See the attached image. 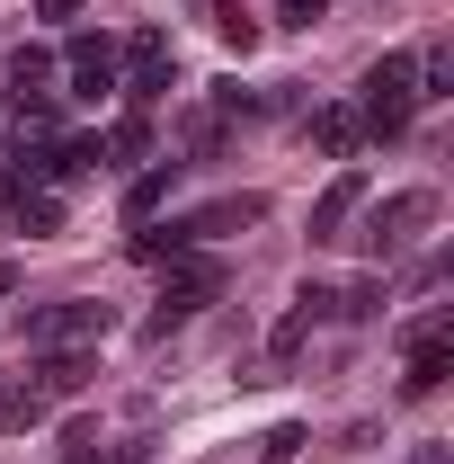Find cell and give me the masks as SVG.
I'll return each instance as SVG.
<instances>
[{
	"instance_id": "cell-11",
	"label": "cell",
	"mask_w": 454,
	"mask_h": 464,
	"mask_svg": "<svg viewBox=\"0 0 454 464\" xmlns=\"http://www.w3.org/2000/svg\"><path fill=\"white\" fill-rule=\"evenodd\" d=\"M45 81H54V54H45V45H9V90H18V99H54Z\"/></svg>"
},
{
	"instance_id": "cell-8",
	"label": "cell",
	"mask_w": 454,
	"mask_h": 464,
	"mask_svg": "<svg viewBox=\"0 0 454 464\" xmlns=\"http://www.w3.org/2000/svg\"><path fill=\"white\" fill-rule=\"evenodd\" d=\"M62 72H71L80 99H99V90H116V45L108 36H71V45H62Z\"/></svg>"
},
{
	"instance_id": "cell-1",
	"label": "cell",
	"mask_w": 454,
	"mask_h": 464,
	"mask_svg": "<svg viewBox=\"0 0 454 464\" xmlns=\"http://www.w3.org/2000/svg\"><path fill=\"white\" fill-rule=\"evenodd\" d=\"M410 116H419V54H383L374 72H365V99H356V125L393 143V134L410 125Z\"/></svg>"
},
{
	"instance_id": "cell-20",
	"label": "cell",
	"mask_w": 454,
	"mask_h": 464,
	"mask_svg": "<svg viewBox=\"0 0 454 464\" xmlns=\"http://www.w3.org/2000/svg\"><path fill=\"white\" fill-rule=\"evenodd\" d=\"M285 9V27H312V18H330V0H277Z\"/></svg>"
},
{
	"instance_id": "cell-21",
	"label": "cell",
	"mask_w": 454,
	"mask_h": 464,
	"mask_svg": "<svg viewBox=\"0 0 454 464\" xmlns=\"http://www.w3.org/2000/svg\"><path fill=\"white\" fill-rule=\"evenodd\" d=\"M71 9H80V0H36V18H71Z\"/></svg>"
},
{
	"instance_id": "cell-14",
	"label": "cell",
	"mask_w": 454,
	"mask_h": 464,
	"mask_svg": "<svg viewBox=\"0 0 454 464\" xmlns=\"http://www.w3.org/2000/svg\"><path fill=\"white\" fill-rule=\"evenodd\" d=\"M170 170H178V161H152V170H143L134 188H125V215H134V224H143V215H152V206L170 197Z\"/></svg>"
},
{
	"instance_id": "cell-16",
	"label": "cell",
	"mask_w": 454,
	"mask_h": 464,
	"mask_svg": "<svg viewBox=\"0 0 454 464\" xmlns=\"http://www.w3.org/2000/svg\"><path fill=\"white\" fill-rule=\"evenodd\" d=\"M9 215H18L27 232H62V197H54V188H36V197H18Z\"/></svg>"
},
{
	"instance_id": "cell-5",
	"label": "cell",
	"mask_w": 454,
	"mask_h": 464,
	"mask_svg": "<svg viewBox=\"0 0 454 464\" xmlns=\"http://www.w3.org/2000/svg\"><path fill=\"white\" fill-rule=\"evenodd\" d=\"M108 331V304H45V313H27V348H80V340H99Z\"/></svg>"
},
{
	"instance_id": "cell-15",
	"label": "cell",
	"mask_w": 454,
	"mask_h": 464,
	"mask_svg": "<svg viewBox=\"0 0 454 464\" xmlns=\"http://www.w3.org/2000/svg\"><path fill=\"white\" fill-rule=\"evenodd\" d=\"M214 27H223V45H232V54H250V45H259V18H250L241 0H214Z\"/></svg>"
},
{
	"instance_id": "cell-9",
	"label": "cell",
	"mask_w": 454,
	"mask_h": 464,
	"mask_svg": "<svg viewBox=\"0 0 454 464\" xmlns=\"http://www.w3.org/2000/svg\"><path fill=\"white\" fill-rule=\"evenodd\" d=\"M268 215V197H214V206H196V215H178L187 241H223V232H250Z\"/></svg>"
},
{
	"instance_id": "cell-10",
	"label": "cell",
	"mask_w": 454,
	"mask_h": 464,
	"mask_svg": "<svg viewBox=\"0 0 454 464\" xmlns=\"http://www.w3.org/2000/svg\"><path fill=\"white\" fill-rule=\"evenodd\" d=\"M312 143H321L330 161H347V152L365 143V125H356V108H312Z\"/></svg>"
},
{
	"instance_id": "cell-2",
	"label": "cell",
	"mask_w": 454,
	"mask_h": 464,
	"mask_svg": "<svg viewBox=\"0 0 454 464\" xmlns=\"http://www.w3.org/2000/svg\"><path fill=\"white\" fill-rule=\"evenodd\" d=\"M223 295V259H205V250H178L170 259V286H161V313L143 322L152 340H170V322H187V313H205Z\"/></svg>"
},
{
	"instance_id": "cell-7",
	"label": "cell",
	"mask_w": 454,
	"mask_h": 464,
	"mask_svg": "<svg viewBox=\"0 0 454 464\" xmlns=\"http://www.w3.org/2000/svg\"><path fill=\"white\" fill-rule=\"evenodd\" d=\"M356 206H365V170L347 161V170L321 188V206H312V241H347V215H356Z\"/></svg>"
},
{
	"instance_id": "cell-12",
	"label": "cell",
	"mask_w": 454,
	"mask_h": 464,
	"mask_svg": "<svg viewBox=\"0 0 454 464\" xmlns=\"http://www.w3.org/2000/svg\"><path fill=\"white\" fill-rule=\"evenodd\" d=\"M99 152H108V161H143V152H152V116H143V108H125L108 134H99Z\"/></svg>"
},
{
	"instance_id": "cell-3",
	"label": "cell",
	"mask_w": 454,
	"mask_h": 464,
	"mask_svg": "<svg viewBox=\"0 0 454 464\" xmlns=\"http://www.w3.org/2000/svg\"><path fill=\"white\" fill-rule=\"evenodd\" d=\"M170 72H178L170 36H161V27H143V36H134V54H125V81H116V90H125L134 108H161V99H170Z\"/></svg>"
},
{
	"instance_id": "cell-6",
	"label": "cell",
	"mask_w": 454,
	"mask_h": 464,
	"mask_svg": "<svg viewBox=\"0 0 454 464\" xmlns=\"http://www.w3.org/2000/svg\"><path fill=\"white\" fill-rule=\"evenodd\" d=\"M90 375H99V357H80V348H36V384H27V393H36V402H71Z\"/></svg>"
},
{
	"instance_id": "cell-17",
	"label": "cell",
	"mask_w": 454,
	"mask_h": 464,
	"mask_svg": "<svg viewBox=\"0 0 454 464\" xmlns=\"http://www.w3.org/2000/svg\"><path fill=\"white\" fill-rule=\"evenodd\" d=\"M374 313H383V286H374V277L339 295V322H374Z\"/></svg>"
},
{
	"instance_id": "cell-13",
	"label": "cell",
	"mask_w": 454,
	"mask_h": 464,
	"mask_svg": "<svg viewBox=\"0 0 454 464\" xmlns=\"http://www.w3.org/2000/svg\"><path fill=\"white\" fill-rule=\"evenodd\" d=\"M178 250H196V241H187V224H152V232H134V259H143V268H170Z\"/></svg>"
},
{
	"instance_id": "cell-4",
	"label": "cell",
	"mask_w": 454,
	"mask_h": 464,
	"mask_svg": "<svg viewBox=\"0 0 454 464\" xmlns=\"http://www.w3.org/2000/svg\"><path fill=\"white\" fill-rule=\"evenodd\" d=\"M428 215H437V197H428V188H401V197H383V206L365 215V232H356V241H365L374 259H393V250H401L419 224H428Z\"/></svg>"
},
{
	"instance_id": "cell-18",
	"label": "cell",
	"mask_w": 454,
	"mask_h": 464,
	"mask_svg": "<svg viewBox=\"0 0 454 464\" xmlns=\"http://www.w3.org/2000/svg\"><path fill=\"white\" fill-rule=\"evenodd\" d=\"M303 340H312V322H303V313H285L277 331H268V348H277V357H294V348H303Z\"/></svg>"
},
{
	"instance_id": "cell-19",
	"label": "cell",
	"mask_w": 454,
	"mask_h": 464,
	"mask_svg": "<svg viewBox=\"0 0 454 464\" xmlns=\"http://www.w3.org/2000/svg\"><path fill=\"white\" fill-rule=\"evenodd\" d=\"M259 456H268V464H285V456H303V429H294V420H285V429H268V447H259Z\"/></svg>"
},
{
	"instance_id": "cell-22",
	"label": "cell",
	"mask_w": 454,
	"mask_h": 464,
	"mask_svg": "<svg viewBox=\"0 0 454 464\" xmlns=\"http://www.w3.org/2000/svg\"><path fill=\"white\" fill-rule=\"evenodd\" d=\"M9 286H18V268H9V259H0V295H9Z\"/></svg>"
}]
</instances>
